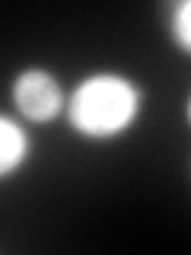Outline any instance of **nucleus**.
<instances>
[{"label": "nucleus", "instance_id": "4", "mask_svg": "<svg viewBox=\"0 0 191 255\" xmlns=\"http://www.w3.org/2000/svg\"><path fill=\"white\" fill-rule=\"evenodd\" d=\"M188 19H191V3H182L179 10H175V38L182 42V48L191 45V26H188Z\"/></svg>", "mask_w": 191, "mask_h": 255}, {"label": "nucleus", "instance_id": "1", "mask_svg": "<svg viewBox=\"0 0 191 255\" xmlns=\"http://www.w3.org/2000/svg\"><path fill=\"white\" fill-rule=\"evenodd\" d=\"M137 112V93L121 77H90L74 96V125L83 134L108 137L121 131Z\"/></svg>", "mask_w": 191, "mask_h": 255}, {"label": "nucleus", "instance_id": "3", "mask_svg": "<svg viewBox=\"0 0 191 255\" xmlns=\"http://www.w3.org/2000/svg\"><path fill=\"white\" fill-rule=\"evenodd\" d=\"M26 153V140H22L19 128L6 118H0V175H6Z\"/></svg>", "mask_w": 191, "mask_h": 255}, {"label": "nucleus", "instance_id": "2", "mask_svg": "<svg viewBox=\"0 0 191 255\" xmlns=\"http://www.w3.org/2000/svg\"><path fill=\"white\" fill-rule=\"evenodd\" d=\"M16 106L26 112L29 118H35V122H45V118H51L54 112L61 106V93H58V83H54L48 74L42 70H29V74H22L16 80Z\"/></svg>", "mask_w": 191, "mask_h": 255}]
</instances>
